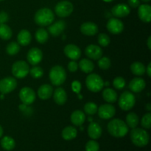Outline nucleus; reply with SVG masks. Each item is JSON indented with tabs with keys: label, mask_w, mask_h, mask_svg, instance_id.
Listing matches in <instances>:
<instances>
[{
	"label": "nucleus",
	"mask_w": 151,
	"mask_h": 151,
	"mask_svg": "<svg viewBox=\"0 0 151 151\" xmlns=\"http://www.w3.org/2000/svg\"><path fill=\"white\" fill-rule=\"evenodd\" d=\"M103 97L104 100H106L108 103H113L117 100V94L112 88H106L103 91Z\"/></svg>",
	"instance_id": "26"
},
{
	"label": "nucleus",
	"mask_w": 151,
	"mask_h": 151,
	"mask_svg": "<svg viewBox=\"0 0 151 151\" xmlns=\"http://www.w3.org/2000/svg\"><path fill=\"white\" fill-rule=\"evenodd\" d=\"M98 115L101 119H109L113 117L116 113L114 106L111 104H103L97 109Z\"/></svg>",
	"instance_id": "11"
},
{
	"label": "nucleus",
	"mask_w": 151,
	"mask_h": 151,
	"mask_svg": "<svg viewBox=\"0 0 151 151\" xmlns=\"http://www.w3.org/2000/svg\"><path fill=\"white\" fill-rule=\"evenodd\" d=\"M1 146L3 149L6 150H12L16 146L15 140L10 137H4L1 140Z\"/></svg>",
	"instance_id": "30"
},
{
	"label": "nucleus",
	"mask_w": 151,
	"mask_h": 151,
	"mask_svg": "<svg viewBox=\"0 0 151 151\" xmlns=\"http://www.w3.org/2000/svg\"><path fill=\"white\" fill-rule=\"evenodd\" d=\"M86 85L89 91L92 92H98L103 89L104 81L100 75L97 74H90L86 79Z\"/></svg>",
	"instance_id": "5"
},
{
	"label": "nucleus",
	"mask_w": 151,
	"mask_h": 151,
	"mask_svg": "<svg viewBox=\"0 0 151 151\" xmlns=\"http://www.w3.org/2000/svg\"><path fill=\"white\" fill-rule=\"evenodd\" d=\"M72 88L74 92L79 94L81 90V83L78 81H75L72 83Z\"/></svg>",
	"instance_id": "42"
},
{
	"label": "nucleus",
	"mask_w": 151,
	"mask_h": 151,
	"mask_svg": "<svg viewBox=\"0 0 151 151\" xmlns=\"http://www.w3.org/2000/svg\"><path fill=\"white\" fill-rule=\"evenodd\" d=\"M125 84H126V83H125V79L122 77H117V78L114 79L113 86L116 89H122L125 86Z\"/></svg>",
	"instance_id": "40"
},
{
	"label": "nucleus",
	"mask_w": 151,
	"mask_h": 151,
	"mask_svg": "<svg viewBox=\"0 0 151 151\" xmlns=\"http://www.w3.org/2000/svg\"><path fill=\"white\" fill-rule=\"evenodd\" d=\"M4 1V0H0V1Z\"/></svg>",
	"instance_id": "52"
},
{
	"label": "nucleus",
	"mask_w": 151,
	"mask_h": 151,
	"mask_svg": "<svg viewBox=\"0 0 151 151\" xmlns=\"http://www.w3.org/2000/svg\"><path fill=\"white\" fill-rule=\"evenodd\" d=\"M105 1H106V2H109V1H113V0H104Z\"/></svg>",
	"instance_id": "50"
},
{
	"label": "nucleus",
	"mask_w": 151,
	"mask_h": 151,
	"mask_svg": "<svg viewBox=\"0 0 151 151\" xmlns=\"http://www.w3.org/2000/svg\"><path fill=\"white\" fill-rule=\"evenodd\" d=\"M68 69L70 72H75L78 70V64L75 61V60H72L68 64Z\"/></svg>",
	"instance_id": "43"
},
{
	"label": "nucleus",
	"mask_w": 151,
	"mask_h": 151,
	"mask_svg": "<svg viewBox=\"0 0 151 151\" xmlns=\"http://www.w3.org/2000/svg\"><path fill=\"white\" fill-rule=\"evenodd\" d=\"M53 98H54L55 102L58 105L62 106L67 100V94H66V91L63 88L58 87V88H57L55 90L54 94H53Z\"/></svg>",
	"instance_id": "22"
},
{
	"label": "nucleus",
	"mask_w": 151,
	"mask_h": 151,
	"mask_svg": "<svg viewBox=\"0 0 151 151\" xmlns=\"http://www.w3.org/2000/svg\"><path fill=\"white\" fill-rule=\"evenodd\" d=\"M34 20L39 26H48L54 22L55 15L50 9L41 8L35 13Z\"/></svg>",
	"instance_id": "3"
},
{
	"label": "nucleus",
	"mask_w": 151,
	"mask_h": 151,
	"mask_svg": "<svg viewBox=\"0 0 151 151\" xmlns=\"http://www.w3.org/2000/svg\"><path fill=\"white\" fill-rule=\"evenodd\" d=\"M66 29V23L64 21L59 20L50 25L48 27V31L52 36H58Z\"/></svg>",
	"instance_id": "17"
},
{
	"label": "nucleus",
	"mask_w": 151,
	"mask_h": 151,
	"mask_svg": "<svg viewBox=\"0 0 151 151\" xmlns=\"http://www.w3.org/2000/svg\"><path fill=\"white\" fill-rule=\"evenodd\" d=\"M86 115L82 111L76 110L71 115V122L76 126H81L85 122Z\"/></svg>",
	"instance_id": "24"
},
{
	"label": "nucleus",
	"mask_w": 151,
	"mask_h": 151,
	"mask_svg": "<svg viewBox=\"0 0 151 151\" xmlns=\"http://www.w3.org/2000/svg\"><path fill=\"white\" fill-rule=\"evenodd\" d=\"M143 1H145V2H148V1H150V0H142Z\"/></svg>",
	"instance_id": "51"
},
{
	"label": "nucleus",
	"mask_w": 151,
	"mask_h": 151,
	"mask_svg": "<svg viewBox=\"0 0 151 151\" xmlns=\"http://www.w3.org/2000/svg\"><path fill=\"white\" fill-rule=\"evenodd\" d=\"M131 70L134 75H137V76H142L145 73L146 69L142 63L137 61L131 64Z\"/></svg>",
	"instance_id": "29"
},
{
	"label": "nucleus",
	"mask_w": 151,
	"mask_h": 151,
	"mask_svg": "<svg viewBox=\"0 0 151 151\" xmlns=\"http://www.w3.org/2000/svg\"><path fill=\"white\" fill-rule=\"evenodd\" d=\"M18 44L22 46H27L32 40V35L30 32L27 29H22L17 35Z\"/></svg>",
	"instance_id": "25"
},
{
	"label": "nucleus",
	"mask_w": 151,
	"mask_h": 151,
	"mask_svg": "<svg viewBox=\"0 0 151 151\" xmlns=\"http://www.w3.org/2000/svg\"><path fill=\"white\" fill-rule=\"evenodd\" d=\"M146 109H147L148 111H150L151 110V105L150 103H147V105H146Z\"/></svg>",
	"instance_id": "48"
},
{
	"label": "nucleus",
	"mask_w": 151,
	"mask_h": 151,
	"mask_svg": "<svg viewBox=\"0 0 151 151\" xmlns=\"http://www.w3.org/2000/svg\"><path fill=\"white\" fill-rule=\"evenodd\" d=\"M145 72H147L148 77L151 76V63H149V64H148V66H147V69H146Z\"/></svg>",
	"instance_id": "46"
},
{
	"label": "nucleus",
	"mask_w": 151,
	"mask_h": 151,
	"mask_svg": "<svg viewBox=\"0 0 151 151\" xmlns=\"http://www.w3.org/2000/svg\"><path fill=\"white\" fill-rule=\"evenodd\" d=\"M142 126L145 129H150L151 128V114L150 113L145 114L142 116L141 120Z\"/></svg>",
	"instance_id": "39"
},
{
	"label": "nucleus",
	"mask_w": 151,
	"mask_h": 151,
	"mask_svg": "<svg viewBox=\"0 0 151 151\" xmlns=\"http://www.w3.org/2000/svg\"><path fill=\"white\" fill-rule=\"evenodd\" d=\"M102 128L99 124L96 122H92L89 124L88 127V137L92 139H97L102 135Z\"/></svg>",
	"instance_id": "21"
},
{
	"label": "nucleus",
	"mask_w": 151,
	"mask_h": 151,
	"mask_svg": "<svg viewBox=\"0 0 151 151\" xmlns=\"http://www.w3.org/2000/svg\"><path fill=\"white\" fill-rule=\"evenodd\" d=\"M13 35V32L8 25L5 24H0V38L3 40H9Z\"/></svg>",
	"instance_id": "32"
},
{
	"label": "nucleus",
	"mask_w": 151,
	"mask_h": 151,
	"mask_svg": "<svg viewBox=\"0 0 151 151\" xmlns=\"http://www.w3.org/2000/svg\"><path fill=\"white\" fill-rule=\"evenodd\" d=\"M135 103V96L130 91H125L119 97V106L123 111L131 110L134 106Z\"/></svg>",
	"instance_id": "6"
},
{
	"label": "nucleus",
	"mask_w": 151,
	"mask_h": 151,
	"mask_svg": "<svg viewBox=\"0 0 151 151\" xmlns=\"http://www.w3.org/2000/svg\"><path fill=\"white\" fill-rule=\"evenodd\" d=\"M43 58V53L40 49L34 47L30 49L27 55V61L30 64L35 66L41 61Z\"/></svg>",
	"instance_id": "13"
},
{
	"label": "nucleus",
	"mask_w": 151,
	"mask_h": 151,
	"mask_svg": "<svg viewBox=\"0 0 151 151\" xmlns=\"http://www.w3.org/2000/svg\"><path fill=\"white\" fill-rule=\"evenodd\" d=\"M128 4H129L131 7H134V8L139 7L140 4L139 0H128Z\"/></svg>",
	"instance_id": "45"
},
{
	"label": "nucleus",
	"mask_w": 151,
	"mask_h": 151,
	"mask_svg": "<svg viewBox=\"0 0 151 151\" xmlns=\"http://www.w3.org/2000/svg\"><path fill=\"white\" fill-rule=\"evenodd\" d=\"M2 135H3V128H2V127L0 125V138L2 137Z\"/></svg>",
	"instance_id": "49"
},
{
	"label": "nucleus",
	"mask_w": 151,
	"mask_h": 151,
	"mask_svg": "<svg viewBox=\"0 0 151 151\" xmlns=\"http://www.w3.org/2000/svg\"><path fill=\"white\" fill-rule=\"evenodd\" d=\"M131 139L134 145L142 147L148 144L150 137L148 133L145 129L135 128L131 131Z\"/></svg>",
	"instance_id": "2"
},
{
	"label": "nucleus",
	"mask_w": 151,
	"mask_h": 151,
	"mask_svg": "<svg viewBox=\"0 0 151 151\" xmlns=\"http://www.w3.org/2000/svg\"><path fill=\"white\" fill-rule=\"evenodd\" d=\"M111 13L114 16L117 18H123L130 13V8L125 4H118L114 6L111 9Z\"/></svg>",
	"instance_id": "18"
},
{
	"label": "nucleus",
	"mask_w": 151,
	"mask_h": 151,
	"mask_svg": "<svg viewBox=\"0 0 151 151\" xmlns=\"http://www.w3.org/2000/svg\"><path fill=\"white\" fill-rule=\"evenodd\" d=\"M147 47H148L149 50H151V36H149L148 39H147Z\"/></svg>",
	"instance_id": "47"
},
{
	"label": "nucleus",
	"mask_w": 151,
	"mask_h": 151,
	"mask_svg": "<svg viewBox=\"0 0 151 151\" xmlns=\"http://www.w3.org/2000/svg\"><path fill=\"white\" fill-rule=\"evenodd\" d=\"M29 72L30 73L31 76L35 79L41 78L44 75V70L40 66H34L29 70Z\"/></svg>",
	"instance_id": "37"
},
{
	"label": "nucleus",
	"mask_w": 151,
	"mask_h": 151,
	"mask_svg": "<svg viewBox=\"0 0 151 151\" xmlns=\"http://www.w3.org/2000/svg\"><path fill=\"white\" fill-rule=\"evenodd\" d=\"M97 109H98V107L97 105L92 102L86 103L84 106V111L88 115H93L96 114L97 112Z\"/></svg>",
	"instance_id": "35"
},
{
	"label": "nucleus",
	"mask_w": 151,
	"mask_h": 151,
	"mask_svg": "<svg viewBox=\"0 0 151 151\" xmlns=\"http://www.w3.org/2000/svg\"><path fill=\"white\" fill-rule=\"evenodd\" d=\"M20 50V45L16 42H10L6 47V52L10 55H15Z\"/></svg>",
	"instance_id": "34"
},
{
	"label": "nucleus",
	"mask_w": 151,
	"mask_h": 151,
	"mask_svg": "<svg viewBox=\"0 0 151 151\" xmlns=\"http://www.w3.org/2000/svg\"><path fill=\"white\" fill-rule=\"evenodd\" d=\"M85 53L87 57L92 60H99L103 55V50L99 46L90 44L86 48Z\"/></svg>",
	"instance_id": "15"
},
{
	"label": "nucleus",
	"mask_w": 151,
	"mask_h": 151,
	"mask_svg": "<svg viewBox=\"0 0 151 151\" xmlns=\"http://www.w3.org/2000/svg\"><path fill=\"white\" fill-rule=\"evenodd\" d=\"M145 81L141 78H135L131 81L129 83V88L134 93L141 92L145 88Z\"/></svg>",
	"instance_id": "20"
},
{
	"label": "nucleus",
	"mask_w": 151,
	"mask_h": 151,
	"mask_svg": "<svg viewBox=\"0 0 151 151\" xmlns=\"http://www.w3.org/2000/svg\"><path fill=\"white\" fill-rule=\"evenodd\" d=\"M53 93V88L49 84L41 86L38 90V95L41 100H48L51 97Z\"/></svg>",
	"instance_id": "23"
},
{
	"label": "nucleus",
	"mask_w": 151,
	"mask_h": 151,
	"mask_svg": "<svg viewBox=\"0 0 151 151\" xmlns=\"http://www.w3.org/2000/svg\"><path fill=\"white\" fill-rule=\"evenodd\" d=\"M19 98L23 104L31 105L35 100V93L29 87H24L19 91Z\"/></svg>",
	"instance_id": "10"
},
{
	"label": "nucleus",
	"mask_w": 151,
	"mask_h": 151,
	"mask_svg": "<svg viewBox=\"0 0 151 151\" xmlns=\"http://www.w3.org/2000/svg\"><path fill=\"white\" fill-rule=\"evenodd\" d=\"M107 29L111 33L117 35L123 31L124 24L119 19L116 18H111L107 23Z\"/></svg>",
	"instance_id": "12"
},
{
	"label": "nucleus",
	"mask_w": 151,
	"mask_h": 151,
	"mask_svg": "<svg viewBox=\"0 0 151 151\" xmlns=\"http://www.w3.org/2000/svg\"><path fill=\"white\" fill-rule=\"evenodd\" d=\"M81 31L83 35L92 36L98 32V27L94 22H84L81 26Z\"/></svg>",
	"instance_id": "16"
},
{
	"label": "nucleus",
	"mask_w": 151,
	"mask_h": 151,
	"mask_svg": "<svg viewBox=\"0 0 151 151\" xmlns=\"http://www.w3.org/2000/svg\"><path fill=\"white\" fill-rule=\"evenodd\" d=\"M98 66L101 69L106 70L110 68L111 60L108 57H101L98 60Z\"/></svg>",
	"instance_id": "38"
},
{
	"label": "nucleus",
	"mask_w": 151,
	"mask_h": 151,
	"mask_svg": "<svg viewBox=\"0 0 151 151\" xmlns=\"http://www.w3.org/2000/svg\"><path fill=\"white\" fill-rule=\"evenodd\" d=\"M139 119L137 114L131 112L126 116V125L131 128H135L138 125Z\"/></svg>",
	"instance_id": "31"
},
{
	"label": "nucleus",
	"mask_w": 151,
	"mask_h": 151,
	"mask_svg": "<svg viewBox=\"0 0 151 151\" xmlns=\"http://www.w3.org/2000/svg\"><path fill=\"white\" fill-rule=\"evenodd\" d=\"M9 19L8 14L4 11L0 12V24H5Z\"/></svg>",
	"instance_id": "44"
},
{
	"label": "nucleus",
	"mask_w": 151,
	"mask_h": 151,
	"mask_svg": "<svg viewBox=\"0 0 151 151\" xmlns=\"http://www.w3.org/2000/svg\"><path fill=\"white\" fill-rule=\"evenodd\" d=\"M100 145L94 140H90L86 145V151H99Z\"/></svg>",
	"instance_id": "41"
},
{
	"label": "nucleus",
	"mask_w": 151,
	"mask_h": 151,
	"mask_svg": "<svg viewBox=\"0 0 151 151\" xmlns=\"http://www.w3.org/2000/svg\"><path fill=\"white\" fill-rule=\"evenodd\" d=\"M97 40H98L99 44L102 47H107L110 44L111 41L110 37L106 33L99 34L98 37H97Z\"/></svg>",
	"instance_id": "36"
},
{
	"label": "nucleus",
	"mask_w": 151,
	"mask_h": 151,
	"mask_svg": "<svg viewBox=\"0 0 151 151\" xmlns=\"http://www.w3.org/2000/svg\"><path fill=\"white\" fill-rule=\"evenodd\" d=\"M29 72V67L27 63L24 60H18L12 66V73L19 79L25 78Z\"/></svg>",
	"instance_id": "7"
},
{
	"label": "nucleus",
	"mask_w": 151,
	"mask_h": 151,
	"mask_svg": "<svg viewBox=\"0 0 151 151\" xmlns=\"http://www.w3.org/2000/svg\"><path fill=\"white\" fill-rule=\"evenodd\" d=\"M138 16L142 22L149 23L151 20V7L149 4H142L138 10Z\"/></svg>",
	"instance_id": "19"
},
{
	"label": "nucleus",
	"mask_w": 151,
	"mask_h": 151,
	"mask_svg": "<svg viewBox=\"0 0 151 151\" xmlns=\"http://www.w3.org/2000/svg\"><path fill=\"white\" fill-rule=\"evenodd\" d=\"M65 55L72 60H76L81 58V50L78 46L75 44H68L64 47Z\"/></svg>",
	"instance_id": "14"
},
{
	"label": "nucleus",
	"mask_w": 151,
	"mask_h": 151,
	"mask_svg": "<svg viewBox=\"0 0 151 151\" xmlns=\"http://www.w3.org/2000/svg\"><path fill=\"white\" fill-rule=\"evenodd\" d=\"M77 129L73 126H67L62 131V137L67 141L74 139L77 137Z\"/></svg>",
	"instance_id": "27"
},
{
	"label": "nucleus",
	"mask_w": 151,
	"mask_h": 151,
	"mask_svg": "<svg viewBox=\"0 0 151 151\" xmlns=\"http://www.w3.org/2000/svg\"><path fill=\"white\" fill-rule=\"evenodd\" d=\"M17 86V81L12 77L3 78L0 81V92L2 94L13 91Z\"/></svg>",
	"instance_id": "9"
},
{
	"label": "nucleus",
	"mask_w": 151,
	"mask_h": 151,
	"mask_svg": "<svg viewBox=\"0 0 151 151\" xmlns=\"http://www.w3.org/2000/svg\"><path fill=\"white\" fill-rule=\"evenodd\" d=\"M79 67L82 72L85 73H91L94 69V64L88 59L83 58L80 61Z\"/></svg>",
	"instance_id": "28"
},
{
	"label": "nucleus",
	"mask_w": 151,
	"mask_h": 151,
	"mask_svg": "<svg viewBox=\"0 0 151 151\" xmlns=\"http://www.w3.org/2000/svg\"><path fill=\"white\" fill-rule=\"evenodd\" d=\"M50 79L52 84L56 86H60L66 79V72L60 66H55L50 71Z\"/></svg>",
	"instance_id": "4"
},
{
	"label": "nucleus",
	"mask_w": 151,
	"mask_h": 151,
	"mask_svg": "<svg viewBox=\"0 0 151 151\" xmlns=\"http://www.w3.org/2000/svg\"><path fill=\"white\" fill-rule=\"evenodd\" d=\"M73 4L69 1H59L55 7V13L61 18H65L69 16L73 11Z\"/></svg>",
	"instance_id": "8"
},
{
	"label": "nucleus",
	"mask_w": 151,
	"mask_h": 151,
	"mask_svg": "<svg viewBox=\"0 0 151 151\" xmlns=\"http://www.w3.org/2000/svg\"><path fill=\"white\" fill-rule=\"evenodd\" d=\"M35 39L40 44H44L49 38V34L47 31L44 28H40L35 32Z\"/></svg>",
	"instance_id": "33"
},
{
	"label": "nucleus",
	"mask_w": 151,
	"mask_h": 151,
	"mask_svg": "<svg viewBox=\"0 0 151 151\" xmlns=\"http://www.w3.org/2000/svg\"><path fill=\"white\" fill-rule=\"evenodd\" d=\"M108 131L112 137L116 138L124 137L128 132V125L124 121L119 119H112L108 124Z\"/></svg>",
	"instance_id": "1"
}]
</instances>
